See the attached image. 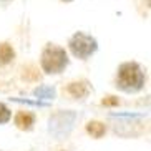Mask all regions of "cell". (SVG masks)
I'll use <instances>...</instances> for the list:
<instances>
[{"mask_svg":"<svg viewBox=\"0 0 151 151\" xmlns=\"http://www.w3.org/2000/svg\"><path fill=\"white\" fill-rule=\"evenodd\" d=\"M70 50L71 53L75 55L76 58H88L90 55H93L96 52V40H95L93 37L90 35H85L81 32L75 33V35L70 38Z\"/></svg>","mask_w":151,"mask_h":151,"instance_id":"obj_3","label":"cell"},{"mask_svg":"<svg viewBox=\"0 0 151 151\" xmlns=\"http://www.w3.org/2000/svg\"><path fill=\"white\" fill-rule=\"evenodd\" d=\"M67 91L73 98H83L85 95L88 93V88H86V83H78V81H75V83H70L67 86Z\"/></svg>","mask_w":151,"mask_h":151,"instance_id":"obj_5","label":"cell"},{"mask_svg":"<svg viewBox=\"0 0 151 151\" xmlns=\"http://www.w3.org/2000/svg\"><path fill=\"white\" fill-rule=\"evenodd\" d=\"M86 131L93 138H101L105 134V131H106V126L103 123H100V121H90L88 126H86Z\"/></svg>","mask_w":151,"mask_h":151,"instance_id":"obj_7","label":"cell"},{"mask_svg":"<svg viewBox=\"0 0 151 151\" xmlns=\"http://www.w3.org/2000/svg\"><path fill=\"white\" fill-rule=\"evenodd\" d=\"M15 52L9 43H0V65H7L14 60Z\"/></svg>","mask_w":151,"mask_h":151,"instance_id":"obj_6","label":"cell"},{"mask_svg":"<svg viewBox=\"0 0 151 151\" xmlns=\"http://www.w3.org/2000/svg\"><path fill=\"white\" fill-rule=\"evenodd\" d=\"M33 121H35V116L30 111H18L17 116H15V124L20 129H30Z\"/></svg>","mask_w":151,"mask_h":151,"instance_id":"obj_4","label":"cell"},{"mask_svg":"<svg viewBox=\"0 0 151 151\" xmlns=\"http://www.w3.org/2000/svg\"><path fill=\"white\" fill-rule=\"evenodd\" d=\"M67 52L57 45H47L42 53V68L45 73H60L67 68Z\"/></svg>","mask_w":151,"mask_h":151,"instance_id":"obj_2","label":"cell"},{"mask_svg":"<svg viewBox=\"0 0 151 151\" xmlns=\"http://www.w3.org/2000/svg\"><path fill=\"white\" fill-rule=\"evenodd\" d=\"M63 2H71V0H63Z\"/></svg>","mask_w":151,"mask_h":151,"instance_id":"obj_11","label":"cell"},{"mask_svg":"<svg viewBox=\"0 0 151 151\" xmlns=\"http://www.w3.org/2000/svg\"><path fill=\"white\" fill-rule=\"evenodd\" d=\"M9 120H10V110L4 103H0V123H7Z\"/></svg>","mask_w":151,"mask_h":151,"instance_id":"obj_9","label":"cell"},{"mask_svg":"<svg viewBox=\"0 0 151 151\" xmlns=\"http://www.w3.org/2000/svg\"><path fill=\"white\" fill-rule=\"evenodd\" d=\"M35 95H37V96H43V98H53L55 96V91H53V88L42 86V88H37L35 90Z\"/></svg>","mask_w":151,"mask_h":151,"instance_id":"obj_8","label":"cell"},{"mask_svg":"<svg viewBox=\"0 0 151 151\" xmlns=\"http://www.w3.org/2000/svg\"><path fill=\"white\" fill-rule=\"evenodd\" d=\"M118 103L120 101H118L116 96H106L105 100H103V105H105V106H116Z\"/></svg>","mask_w":151,"mask_h":151,"instance_id":"obj_10","label":"cell"},{"mask_svg":"<svg viewBox=\"0 0 151 151\" xmlns=\"http://www.w3.org/2000/svg\"><path fill=\"white\" fill-rule=\"evenodd\" d=\"M116 83L123 91L126 93H134L143 88L145 85V73L138 63H123L118 70V78Z\"/></svg>","mask_w":151,"mask_h":151,"instance_id":"obj_1","label":"cell"}]
</instances>
